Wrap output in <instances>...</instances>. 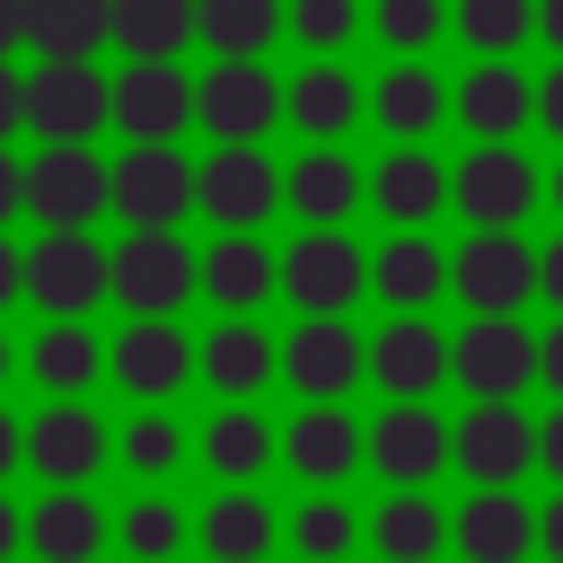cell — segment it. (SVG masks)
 <instances>
[{
    "mask_svg": "<svg viewBox=\"0 0 563 563\" xmlns=\"http://www.w3.org/2000/svg\"><path fill=\"white\" fill-rule=\"evenodd\" d=\"M114 449H123V466H132L141 484H167V475L185 466V422H167V413H132Z\"/></svg>",
    "mask_w": 563,
    "mask_h": 563,
    "instance_id": "41",
    "label": "cell"
},
{
    "mask_svg": "<svg viewBox=\"0 0 563 563\" xmlns=\"http://www.w3.org/2000/svg\"><path fill=\"white\" fill-rule=\"evenodd\" d=\"M282 299L299 317H352V299H369V246L352 229H299L282 246Z\"/></svg>",
    "mask_w": 563,
    "mask_h": 563,
    "instance_id": "4",
    "label": "cell"
},
{
    "mask_svg": "<svg viewBox=\"0 0 563 563\" xmlns=\"http://www.w3.org/2000/svg\"><path fill=\"white\" fill-rule=\"evenodd\" d=\"M290 114V88L264 70V53H211V70L194 79V123L211 141H264Z\"/></svg>",
    "mask_w": 563,
    "mask_h": 563,
    "instance_id": "3",
    "label": "cell"
},
{
    "mask_svg": "<svg viewBox=\"0 0 563 563\" xmlns=\"http://www.w3.org/2000/svg\"><path fill=\"white\" fill-rule=\"evenodd\" d=\"M537 299H545V308L563 317V220H554V238L537 246Z\"/></svg>",
    "mask_w": 563,
    "mask_h": 563,
    "instance_id": "44",
    "label": "cell"
},
{
    "mask_svg": "<svg viewBox=\"0 0 563 563\" xmlns=\"http://www.w3.org/2000/svg\"><path fill=\"white\" fill-rule=\"evenodd\" d=\"M18 123H26V79H18L9 62H0V141H9Z\"/></svg>",
    "mask_w": 563,
    "mask_h": 563,
    "instance_id": "48",
    "label": "cell"
},
{
    "mask_svg": "<svg viewBox=\"0 0 563 563\" xmlns=\"http://www.w3.org/2000/svg\"><path fill=\"white\" fill-rule=\"evenodd\" d=\"M202 290V255L176 238V229H132L114 246V299L132 317H176L185 299Z\"/></svg>",
    "mask_w": 563,
    "mask_h": 563,
    "instance_id": "8",
    "label": "cell"
},
{
    "mask_svg": "<svg viewBox=\"0 0 563 563\" xmlns=\"http://www.w3.org/2000/svg\"><path fill=\"white\" fill-rule=\"evenodd\" d=\"M545 211H554V220H563V158H554V167H545Z\"/></svg>",
    "mask_w": 563,
    "mask_h": 563,
    "instance_id": "55",
    "label": "cell"
},
{
    "mask_svg": "<svg viewBox=\"0 0 563 563\" xmlns=\"http://www.w3.org/2000/svg\"><path fill=\"white\" fill-rule=\"evenodd\" d=\"M369 211L387 229H431L449 211V158L431 141H387L369 167Z\"/></svg>",
    "mask_w": 563,
    "mask_h": 563,
    "instance_id": "18",
    "label": "cell"
},
{
    "mask_svg": "<svg viewBox=\"0 0 563 563\" xmlns=\"http://www.w3.org/2000/svg\"><path fill=\"white\" fill-rule=\"evenodd\" d=\"M18 545H26V519H18V510H9V493H0V563H9Z\"/></svg>",
    "mask_w": 563,
    "mask_h": 563,
    "instance_id": "54",
    "label": "cell"
},
{
    "mask_svg": "<svg viewBox=\"0 0 563 563\" xmlns=\"http://www.w3.org/2000/svg\"><path fill=\"white\" fill-rule=\"evenodd\" d=\"M369 35L378 53H431L449 35V0H369Z\"/></svg>",
    "mask_w": 563,
    "mask_h": 563,
    "instance_id": "40",
    "label": "cell"
},
{
    "mask_svg": "<svg viewBox=\"0 0 563 563\" xmlns=\"http://www.w3.org/2000/svg\"><path fill=\"white\" fill-rule=\"evenodd\" d=\"M26 44V0H0V62Z\"/></svg>",
    "mask_w": 563,
    "mask_h": 563,
    "instance_id": "51",
    "label": "cell"
},
{
    "mask_svg": "<svg viewBox=\"0 0 563 563\" xmlns=\"http://www.w3.org/2000/svg\"><path fill=\"white\" fill-rule=\"evenodd\" d=\"M26 44L44 62H88L114 44V0H26Z\"/></svg>",
    "mask_w": 563,
    "mask_h": 563,
    "instance_id": "34",
    "label": "cell"
},
{
    "mask_svg": "<svg viewBox=\"0 0 563 563\" xmlns=\"http://www.w3.org/2000/svg\"><path fill=\"white\" fill-rule=\"evenodd\" d=\"M194 449H202V466H211L220 484H255V475L282 457V431L255 413V396H229V405L202 422V440H194Z\"/></svg>",
    "mask_w": 563,
    "mask_h": 563,
    "instance_id": "30",
    "label": "cell"
},
{
    "mask_svg": "<svg viewBox=\"0 0 563 563\" xmlns=\"http://www.w3.org/2000/svg\"><path fill=\"white\" fill-rule=\"evenodd\" d=\"M537 132H554V141H563V53L537 70Z\"/></svg>",
    "mask_w": 563,
    "mask_h": 563,
    "instance_id": "43",
    "label": "cell"
},
{
    "mask_svg": "<svg viewBox=\"0 0 563 563\" xmlns=\"http://www.w3.org/2000/svg\"><path fill=\"white\" fill-rule=\"evenodd\" d=\"M114 123V79L88 62H44L26 70V132L35 141H97Z\"/></svg>",
    "mask_w": 563,
    "mask_h": 563,
    "instance_id": "13",
    "label": "cell"
},
{
    "mask_svg": "<svg viewBox=\"0 0 563 563\" xmlns=\"http://www.w3.org/2000/svg\"><path fill=\"white\" fill-rule=\"evenodd\" d=\"M457 466V422L431 413V396H387L369 413V475L378 484H440Z\"/></svg>",
    "mask_w": 563,
    "mask_h": 563,
    "instance_id": "5",
    "label": "cell"
},
{
    "mask_svg": "<svg viewBox=\"0 0 563 563\" xmlns=\"http://www.w3.org/2000/svg\"><path fill=\"white\" fill-rule=\"evenodd\" d=\"M282 466L299 484H352L369 466V422L343 413V396H308L290 422H282Z\"/></svg>",
    "mask_w": 563,
    "mask_h": 563,
    "instance_id": "12",
    "label": "cell"
},
{
    "mask_svg": "<svg viewBox=\"0 0 563 563\" xmlns=\"http://www.w3.org/2000/svg\"><path fill=\"white\" fill-rule=\"evenodd\" d=\"M202 290H211V308L255 317V308L282 290V255H273L255 229H220V238L202 246Z\"/></svg>",
    "mask_w": 563,
    "mask_h": 563,
    "instance_id": "27",
    "label": "cell"
},
{
    "mask_svg": "<svg viewBox=\"0 0 563 563\" xmlns=\"http://www.w3.org/2000/svg\"><path fill=\"white\" fill-rule=\"evenodd\" d=\"M273 35H290V0H202L211 53H264Z\"/></svg>",
    "mask_w": 563,
    "mask_h": 563,
    "instance_id": "38",
    "label": "cell"
},
{
    "mask_svg": "<svg viewBox=\"0 0 563 563\" xmlns=\"http://www.w3.org/2000/svg\"><path fill=\"white\" fill-rule=\"evenodd\" d=\"M141 405H167L185 378H202V343L176 325V317H132L123 325V343H114V361H106Z\"/></svg>",
    "mask_w": 563,
    "mask_h": 563,
    "instance_id": "22",
    "label": "cell"
},
{
    "mask_svg": "<svg viewBox=\"0 0 563 563\" xmlns=\"http://www.w3.org/2000/svg\"><path fill=\"white\" fill-rule=\"evenodd\" d=\"M299 563H352V545H369V519L343 501V484H308V501L282 519Z\"/></svg>",
    "mask_w": 563,
    "mask_h": 563,
    "instance_id": "33",
    "label": "cell"
},
{
    "mask_svg": "<svg viewBox=\"0 0 563 563\" xmlns=\"http://www.w3.org/2000/svg\"><path fill=\"white\" fill-rule=\"evenodd\" d=\"M449 114H457V88H449L422 53H387V70L369 79V123H378L387 141H431Z\"/></svg>",
    "mask_w": 563,
    "mask_h": 563,
    "instance_id": "20",
    "label": "cell"
},
{
    "mask_svg": "<svg viewBox=\"0 0 563 563\" xmlns=\"http://www.w3.org/2000/svg\"><path fill=\"white\" fill-rule=\"evenodd\" d=\"M369 554L378 563H440L449 554V501L431 484H387L369 510Z\"/></svg>",
    "mask_w": 563,
    "mask_h": 563,
    "instance_id": "25",
    "label": "cell"
},
{
    "mask_svg": "<svg viewBox=\"0 0 563 563\" xmlns=\"http://www.w3.org/2000/svg\"><path fill=\"white\" fill-rule=\"evenodd\" d=\"M361 26H369L361 0H290V35H299L308 53H343Z\"/></svg>",
    "mask_w": 563,
    "mask_h": 563,
    "instance_id": "42",
    "label": "cell"
},
{
    "mask_svg": "<svg viewBox=\"0 0 563 563\" xmlns=\"http://www.w3.org/2000/svg\"><path fill=\"white\" fill-rule=\"evenodd\" d=\"M114 123H123V141H176V132L194 123V79H185L176 62H132V70H114Z\"/></svg>",
    "mask_w": 563,
    "mask_h": 563,
    "instance_id": "26",
    "label": "cell"
},
{
    "mask_svg": "<svg viewBox=\"0 0 563 563\" xmlns=\"http://www.w3.org/2000/svg\"><path fill=\"white\" fill-rule=\"evenodd\" d=\"M282 378L308 396H352L369 378V334H352V317H299L282 334Z\"/></svg>",
    "mask_w": 563,
    "mask_h": 563,
    "instance_id": "17",
    "label": "cell"
},
{
    "mask_svg": "<svg viewBox=\"0 0 563 563\" xmlns=\"http://www.w3.org/2000/svg\"><path fill=\"white\" fill-rule=\"evenodd\" d=\"M457 123L466 141H519L537 123V79L519 53H475V70H457Z\"/></svg>",
    "mask_w": 563,
    "mask_h": 563,
    "instance_id": "21",
    "label": "cell"
},
{
    "mask_svg": "<svg viewBox=\"0 0 563 563\" xmlns=\"http://www.w3.org/2000/svg\"><path fill=\"white\" fill-rule=\"evenodd\" d=\"M194 158L176 150V141H132L123 158H114V211L132 220V229H176L185 211H194Z\"/></svg>",
    "mask_w": 563,
    "mask_h": 563,
    "instance_id": "14",
    "label": "cell"
},
{
    "mask_svg": "<svg viewBox=\"0 0 563 563\" xmlns=\"http://www.w3.org/2000/svg\"><path fill=\"white\" fill-rule=\"evenodd\" d=\"M449 299L466 317H528V299H537V246H528V229H466L449 246Z\"/></svg>",
    "mask_w": 563,
    "mask_h": 563,
    "instance_id": "2",
    "label": "cell"
},
{
    "mask_svg": "<svg viewBox=\"0 0 563 563\" xmlns=\"http://www.w3.org/2000/svg\"><path fill=\"white\" fill-rule=\"evenodd\" d=\"M26 545H35V563H97L106 554V510L79 484H53L26 519Z\"/></svg>",
    "mask_w": 563,
    "mask_h": 563,
    "instance_id": "32",
    "label": "cell"
},
{
    "mask_svg": "<svg viewBox=\"0 0 563 563\" xmlns=\"http://www.w3.org/2000/svg\"><path fill=\"white\" fill-rule=\"evenodd\" d=\"M369 299H387V308H440L449 299V246L431 229H387L369 246Z\"/></svg>",
    "mask_w": 563,
    "mask_h": 563,
    "instance_id": "24",
    "label": "cell"
},
{
    "mask_svg": "<svg viewBox=\"0 0 563 563\" xmlns=\"http://www.w3.org/2000/svg\"><path fill=\"white\" fill-rule=\"evenodd\" d=\"M26 211L44 229H88L97 211H114V167L88 141H44L26 167Z\"/></svg>",
    "mask_w": 563,
    "mask_h": 563,
    "instance_id": "7",
    "label": "cell"
},
{
    "mask_svg": "<svg viewBox=\"0 0 563 563\" xmlns=\"http://www.w3.org/2000/svg\"><path fill=\"white\" fill-rule=\"evenodd\" d=\"M361 114H369V88L334 53H308V70H290V123H299V141H343Z\"/></svg>",
    "mask_w": 563,
    "mask_h": 563,
    "instance_id": "29",
    "label": "cell"
},
{
    "mask_svg": "<svg viewBox=\"0 0 563 563\" xmlns=\"http://www.w3.org/2000/svg\"><path fill=\"white\" fill-rule=\"evenodd\" d=\"M106 422L79 405V396H53L35 422H26V466L44 475V484H88L97 466H106Z\"/></svg>",
    "mask_w": 563,
    "mask_h": 563,
    "instance_id": "23",
    "label": "cell"
},
{
    "mask_svg": "<svg viewBox=\"0 0 563 563\" xmlns=\"http://www.w3.org/2000/svg\"><path fill=\"white\" fill-rule=\"evenodd\" d=\"M449 325H431V308H387V325L369 334V378L378 396H440L449 387Z\"/></svg>",
    "mask_w": 563,
    "mask_h": 563,
    "instance_id": "16",
    "label": "cell"
},
{
    "mask_svg": "<svg viewBox=\"0 0 563 563\" xmlns=\"http://www.w3.org/2000/svg\"><path fill=\"white\" fill-rule=\"evenodd\" d=\"M282 537H290V528L273 519V501H264L255 484H229V493H211V510L194 519V545H202L211 563H264Z\"/></svg>",
    "mask_w": 563,
    "mask_h": 563,
    "instance_id": "28",
    "label": "cell"
},
{
    "mask_svg": "<svg viewBox=\"0 0 563 563\" xmlns=\"http://www.w3.org/2000/svg\"><path fill=\"white\" fill-rule=\"evenodd\" d=\"M9 211H26V167L0 150V220H9Z\"/></svg>",
    "mask_w": 563,
    "mask_h": 563,
    "instance_id": "49",
    "label": "cell"
},
{
    "mask_svg": "<svg viewBox=\"0 0 563 563\" xmlns=\"http://www.w3.org/2000/svg\"><path fill=\"white\" fill-rule=\"evenodd\" d=\"M26 299L44 317H88L97 299H114V255L88 229H44L26 246Z\"/></svg>",
    "mask_w": 563,
    "mask_h": 563,
    "instance_id": "6",
    "label": "cell"
},
{
    "mask_svg": "<svg viewBox=\"0 0 563 563\" xmlns=\"http://www.w3.org/2000/svg\"><path fill=\"white\" fill-rule=\"evenodd\" d=\"M449 35L466 53H519L537 35V0H449Z\"/></svg>",
    "mask_w": 563,
    "mask_h": 563,
    "instance_id": "39",
    "label": "cell"
},
{
    "mask_svg": "<svg viewBox=\"0 0 563 563\" xmlns=\"http://www.w3.org/2000/svg\"><path fill=\"white\" fill-rule=\"evenodd\" d=\"M114 537H123V554H132V563H176V554H185V537H194V519L150 484V493H132V510L114 519Z\"/></svg>",
    "mask_w": 563,
    "mask_h": 563,
    "instance_id": "37",
    "label": "cell"
},
{
    "mask_svg": "<svg viewBox=\"0 0 563 563\" xmlns=\"http://www.w3.org/2000/svg\"><path fill=\"white\" fill-rule=\"evenodd\" d=\"M537 44L563 53V0H537Z\"/></svg>",
    "mask_w": 563,
    "mask_h": 563,
    "instance_id": "52",
    "label": "cell"
},
{
    "mask_svg": "<svg viewBox=\"0 0 563 563\" xmlns=\"http://www.w3.org/2000/svg\"><path fill=\"white\" fill-rule=\"evenodd\" d=\"M18 290H26V255H18V246H9V238H0V308H9V299H18Z\"/></svg>",
    "mask_w": 563,
    "mask_h": 563,
    "instance_id": "50",
    "label": "cell"
},
{
    "mask_svg": "<svg viewBox=\"0 0 563 563\" xmlns=\"http://www.w3.org/2000/svg\"><path fill=\"white\" fill-rule=\"evenodd\" d=\"M202 378H211L220 396H264V387L282 378V343H273L255 317H220V325L202 334Z\"/></svg>",
    "mask_w": 563,
    "mask_h": 563,
    "instance_id": "31",
    "label": "cell"
},
{
    "mask_svg": "<svg viewBox=\"0 0 563 563\" xmlns=\"http://www.w3.org/2000/svg\"><path fill=\"white\" fill-rule=\"evenodd\" d=\"M537 475L563 484V396H554V413H537Z\"/></svg>",
    "mask_w": 563,
    "mask_h": 563,
    "instance_id": "45",
    "label": "cell"
},
{
    "mask_svg": "<svg viewBox=\"0 0 563 563\" xmlns=\"http://www.w3.org/2000/svg\"><path fill=\"white\" fill-rule=\"evenodd\" d=\"M537 387H554V396H563V317H554V325H537Z\"/></svg>",
    "mask_w": 563,
    "mask_h": 563,
    "instance_id": "46",
    "label": "cell"
},
{
    "mask_svg": "<svg viewBox=\"0 0 563 563\" xmlns=\"http://www.w3.org/2000/svg\"><path fill=\"white\" fill-rule=\"evenodd\" d=\"M106 361H114V343H97L79 317H53V325L35 334V352H26V369H35L53 396H79V387H88Z\"/></svg>",
    "mask_w": 563,
    "mask_h": 563,
    "instance_id": "36",
    "label": "cell"
},
{
    "mask_svg": "<svg viewBox=\"0 0 563 563\" xmlns=\"http://www.w3.org/2000/svg\"><path fill=\"white\" fill-rule=\"evenodd\" d=\"M194 211L220 229H264L282 211V167L264 158V141H220L194 176Z\"/></svg>",
    "mask_w": 563,
    "mask_h": 563,
    "instance_id": "10",
    "label": "cell"
},
{
    "mask_svg": "<svg viewBox=\"0 0 563 563\" xmlns=\"http://www.w3.org/2000/svg\"><path fill=\"white\" fill-rule=\"evenodd\" d=\"M0 378H9V334H0Z\"/></svg>",
    "mask_w": 563,
    "mask_h": 563,
    "instance_id": "56",
    "label": "cell"
},
{
    "mask_svg": "<svg viewBox=\"0 0 563 563\" xmlns=\"http://www.w3.org/2000/svg\"><path fill=\"white\" fill-rule=\"evenodd\" d=\"M537 554L563 563V484H554V501H537Z\"/></svg>",
    "mask_w": 563,
    "mask_h": 563,
    "instance_id": "47",
    "label": "cell"
},
{
    "mask_svg": "<svg viewBox=\"0 0 563 563\" xmlns=\"http://www.w3.org/2000/svg\"><path fill=\"white\" fill-rule=\"evenodd\" d=\"M449 545L457 563H528L537 554V510L519 484H475L457 510H449Z\"/></svg>",
    "mask_w": 563,
    "mask_h": 563,
    "instance_id": "19",
    "label": "cell"
},
{
    "mask_svg": "<svg viewBox=\"0 0 563 563\" xmlns=\"http://www.w3.org/2000/svg\"><path fill=\"white\" fill-rule=\"evenodd\" d=\"M361 202H369V167L343 141H308L282 167V211H299V229H352Z\"/></svg>",
    "mask_w": 563,
    "mask_h": 563,
    "instance_id": "15",
    "label": "cell"
},
{
    "mask_svg": "<svg viewBox=\"0 0 563 563\" xmlns=\"http://www.w3.org/2000/svg\"><path fill=\"white\" fill-rule=\"evenodd\" d=\"M202 35V0H114V44L132 62H176Z\"/></svg>",
    "mask_w": 563,
    "mask_h": 563,
    "instance_id": "35",
    "label": "cell"
},
{
    "mask_svg": "<svg viewBox=\"0 0 563 563\" xmlns=\"http://www.w3.org/2000/svg\"><path fill=\"white\" fill-rule=\"evenodd\" d=\"M449 211L466 229H528L545 211V167L519 150V141H475L457 167H449Z\"/></svg>",
    "mask_w": 563,
    "mask_h": 563,
    "instance_id": "1",
    "label": "cell"
},
{
    "mask_svg": "<svg viewBox=\"0 0 563 563\" xmlns=\"http://www.w3.org/2000/svg\"><path fill=\"white\" fill-rule=\"evenodd\" d=\"M449 378L466 396H528L537 387V325L528 317H466L449 343Z\"/></svg>",
    "mask_w": 563,
    "mask_h": 563,
    "instance_id": "11",
    "label": "cell"
},
{
    "mask_svg": "<svg viewBox=\"0 0 563 563\" xmlns=\"http://www.w3.org/2000/svg\"><path fill=\"white\" fill-rule=\"evenodd\" d=\"M18 457H26V431L0 413V484H9V466H18Z\"/></svg>",
    "mask_w": 563,
    "mask_h": 563,
    "instance_id": "53",
    "label": "cell"
},
{
    "mask_svg": "<svg viewBox=\"0 0 563 563\" xmlns=\"http://www.w3.org/2000/svg\"><path fill=\"white\" fill-rule=\"evenodd\" d=\"M457 475L466 484H528L537 475V413L519 396H475L457 413Z\"/></svg>",
    "mask_w": 563,
    "mask_h": 563,
    "instance_id": "9",
    "label": "cell"
}]
</instances>
